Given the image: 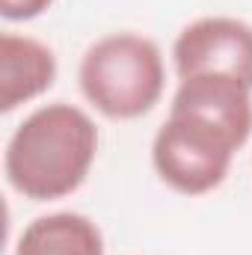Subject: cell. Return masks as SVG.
<instances>
[{"instance_id":"cell-1","label":"cell","mask_w":252,"mask_h":255,"mask_svg":"<svg viewBox=\"0 0 252 255\" xmlns=\"http://www.w3.org/2000/svg\"><path fill=\"white\" fill-rule=\"evenodd\" d=\"M252 136V89L223 74L178 80L169 116L151 139V166L169 190H217Z\"/></svg>"},{"instance_id":"cell-2","label":"cell","mask_w":252,"mask_h":255,"mask_svg":"<svg viewBox=\"0 0 252 255\" xmlns=\"http://www.w3.org/2000/svg\"><path fill=\"white\" fill-rule=\"evenodd\" d=\"M98 157V125L68 101L36 107L12 130L3 172L15 193L33 202H54L77 190Z\"/></svg>"},{"instance_id":"cell-3","label":"cell","mask_w":252,"mask_h":255,"mask_svg":"<svg viewBox=\"0 0 252 255\" xmlns=\"http://www.w3.org/2000/svg\"><path fill=\"white\" fill-rule=\"evenodd\" d=\"M77 83L104 119L130 122L151 113L163 98L166 63L154 39L130 30L107 33L83 51Z\"/></svg>"},{"instance_id":"cell-4","label":"cell","mask_w":252,"mask_h":255,"mask_svg":"<svg viewBox=\"0 0 252 255\" xmlns=\"http://www.w3.org/2000/svg\"><path fill=\"white\" fill-rule=\"evenodd\" d=\"M178 80L223 74L252 89V24L232 15H205L190 21L172 42Z\"/></svg>"},{"instance_id":"cell-5","label":"cell","mask_w":252,"mask_h":255,"mask_svg":"<svg viewBox=\"0 0 252 255\" xmlns=\"http://www.w3.org/2000/svg\"><path fill=\"white\" fill-rule=\"evenodd\" d=\"M57 54L24 33L3 30L0 36V110L12 113L21 104L42 98L57 80Z\"/></svg>"},{"instance_id":"cell-6","label":"cell","mask_w":252,"mask_h":255,"mask_svg":"<svg viewBox=\"0 0 252 255\" xmlns=\"http://www.w3.org/2000/svg\"><path fill=\"white\" fill-rule=\"evenodd\" d=\"M12 255H104V235L86 214L54 211L24 226Z\"/></svg>"},{"instance_id":"cell-7","label":"cell","mask_w":252,"mask_h":255,"mask_svg":"<svg viewBox=\"0 0 252 255\" xmlns=\"http://www.w3.org/2000/svg\"><path fill=\"white\" fill-rule=\"evenodd\" d=\"M54 0H0V15L6 21H33L45 15Z\"/></svg>"}]
</instances>
